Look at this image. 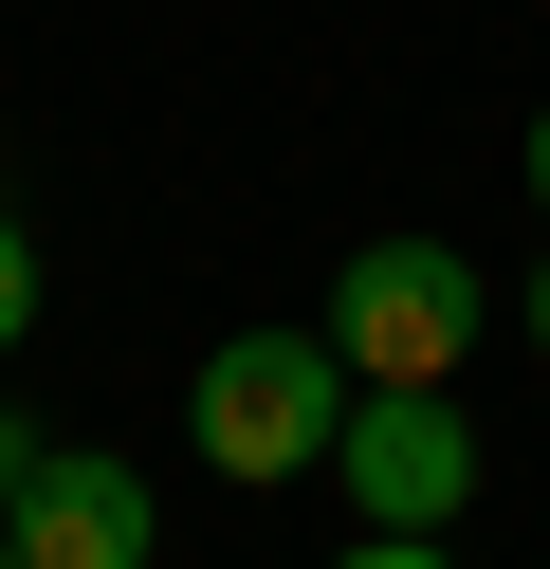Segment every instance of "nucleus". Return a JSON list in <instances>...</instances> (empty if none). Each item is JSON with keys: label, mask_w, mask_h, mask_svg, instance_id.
<instances>
[{"label": "nucleus", "mask_w": 550, "mask_h": 569, "mask_svg": "<svg viewBox=\"0 0 550 569\" xmlns=\"http://www.w3.org/2000/svg\"><path fill=\"white\" fill-rule=\"evenodd\" d=\"M183 441H202L239 496L330 478V441H349V368H330V331H220L202 386H183Z\"/></svg>", "instance_id": "obj_1"}, {"label": "nucleus", "mask_w": 550, "mask_h": 569, "mask_svg": "<svg viewBox=\"0 0 550 569\" xmlns=\"http://www.w3.org/2000/svg\"><path fill=\"white\" fill-rule=\"evenodd\" d=\"M312 331H330L349 386H459V349L496 331V276H477L459 239H367V258L312 295Z\"/></svg>", "instance_id": "obj_2"}, {"label": "nucleus", "mask_w": 550, "mask_h": 569, "mask_svg": "<svg viewBox=\"0 0 550 569\" xmlns=\"http://www.w3.org/2000/svg\"><path fill=\"white\" fill-rule=\"evenodd\" d=\"M330 478H349L367 532H459V496H477V422H459V386H349Z\"/></svg>", "instance_id": "obj_3"}, {"label": "nucleus", "mask_w": 550, "mask_h": 569, "mask_svg": "<svg viewBox=\"0 0 550 569\" xmlns=\"http://www.w3.org/2000/svg\"><path fill=\"white\" fill-rule=\"evenodd\" d=\"M0 551H19V569H147V551H166V515H147V478H129V459L37 441V478L0 496Z\"/></svg>", "instance_id": "obj_4"}, {"label": "nucleus", "mask_w": 550, "mask_h": 569, "mask_svg": "<svg viewBox=\"0 0 550 569\" xmlns=\"http://www.w3.org/2000/svg\"><path fill=\"white\" fill-rule=\"evenodd\" d=\"M19 331H37V239L0 221V349H19Z\"/></svg>", "instance_id": "obj_5"}, {"label": "nucleus", "mask_w": 550, "mask_h": 569, "mask_svg": "<svg viewBox=\"0 0 550 569\" xmlns=\"http://www.w3.org/2000/svg\"><path fill=\"white\" fill-rule=\"evenodd\" d=\"M349 569H440V532H367V551Z\"/></svg>", "instance_id": "obj_6"}, {"label": "nucleus", "mask_w": 550, "mask_h": 569, "mask_svg": "<svg viewBox=\"0 0 550 569\" xmlns=\"http://www.w3.org/2000/svg\"><path fill=\"white\" fill-rule=\"evenodd\" d=\"M19 478H37V422H19V405H0V496H19Z\"/></svg>", "instance_id": "obj_7"}, {"label": "nucleus", "mask_w": 550, "mask_h": 569, "mask_svg": "<svg viewBox=\"0 0 550 569\" xmlns=\"http://www.w3.org/2000/svg\"><path fill=\"white\" fill-rule=\"evenodd\" d=\"M513 331H532V349H550V258H532V276H513Z\"/></svg>", "instance_id": "obj_8"}, {"label": "nucleus", "mask_w": 550, "mask_h": 569, "mask_svg": "<svg viewBox=\"0 0 550 569\" xmlns=\"http://www.w3.org/2000/svg\"><path fill=\"white\" fill-rule=\"evenodd\" d=\"M513 166H532V202H550V111H532V148H513Z\"/></svg>", "instance_id": "obj_9"}, {"label": "nucleus", "mask_w": 550, "mask_h": 569, "mask_svg": "<svg viewBox=\"0 0 550 569\" xmlns=\"http://www.w3.org/2000/svg\"><path fill=\"white\" fill-rule=\"evenodd\" d=\"M0 569H19V551H0Z\"/></svg>", "instance_id": "obj_10"}]
</instances>
